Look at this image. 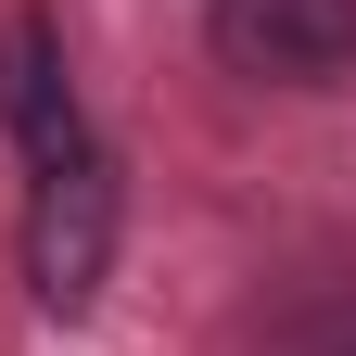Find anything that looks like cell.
<instances>
[{"mask_svg":"<svg viewBox=\"0 0 356 356\" xmlns=\"http://www.w3.org/2000/svg\"><path fill=\"white\" fill-rule=\"evenodd\" d=\"M102 280H115V153H89L26 191V293L51 318H89Z\"/></svg>","mask_w":356,"mask_h":356,"instance_id":"1","label":"cell"},{"mask_svg":"<svg viewBox=\"0 0 356 356\" xmlns=\"http://www.w3.org/2000/svg\"><path fill=\"white\" fill-rule=\"evenodd\" d=\"M204 51L254 89H343L356 76V0H204Z\"/></svg>","mask_w":356,"mask_h":356,"instance_id":"2","label":"cell"},{"mask_svg":"<svg viewBox=\"0 0 356 356\" xmlns=\"http://www.w3.org/2000/svg\"><path fill=\"white\" fill-rule=\"evenodd\" d=\"M0 127H13L26 178H51V165H89V153H102V140H89L76 76H64V38H51V13H13V26H0Z\"/></svg>","mask_w":356,"mask_h":356,"instance_id":"3","label":"cell"}]
</instances>
